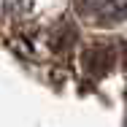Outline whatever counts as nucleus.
Masks as SVG:
<instances>
[{
  "instance_id": "f257e3e1",
  "label": "nucleus",
  "mask_w": 127,
  "mask_h": 127,
  "mask_svg": "<svg viewBox=\"0 0 127 127\" xmlns=\"http://www.w3.org/2000/svg\"><path fill=\"white\" fill-rule=\"evenodd\" d=\"M76 16L95 30H108L127 19V0H73Z\"/></svg>"
},
{
  "instance_id": "f03ea898",
  "label": "nucleus",
  "mask_w": 127,
  "mask_h": 127,
  "mask_svg": "<svg viewBox=\"0 0 127 127\" xmlns=\"http://www.w3.org/2000/svg\"><path fill=\"white\" fill-rule=\"evenodd\" d=\"M84 62V70L92 73V76H103L114 68V49L111 46H89L81 57Z\"/></svg>"
}]
</instances>
